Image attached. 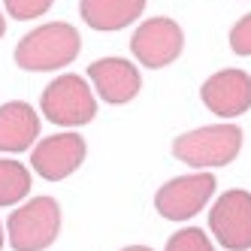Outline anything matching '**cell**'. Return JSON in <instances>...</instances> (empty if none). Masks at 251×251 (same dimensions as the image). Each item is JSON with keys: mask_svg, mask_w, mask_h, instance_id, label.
Returning a JSON list of instances; mask_svg holds the SVG:
<instances>
[{"mask_svg": "<svg viewBox=\"0 0 251 251\" xmlns=\"http://www.w3.org/2000/svg\"><path fill=\"white\" fill-rule=\"evenodd\" d=\"M79 49H82V37L73 25L49 22L19 40L15 64L27 73H49V70H61L70 61H76Z\"/></svg>", "mask_w": 251, "mask_h": 251, "instance_id": "1", "label": "cell"}, {"mask_svg": "<svg viewBox=\"0 0 251 251\" xmlns=\"http://www.w3.org/2000/svg\"><path fill=\"white\" fill-rule=\"evenodd\" d=\"M239 149H242V130L236 124H209V127L176 136L173 142V154L182 164L200 167V170L233 164Z\"/></svg>", "mask_w": 251, "mask_h": 251, "instance_id": "2", "label": "cell"}, {"mask_svg": "<svg viewBox=\"0 0 251 251\" xmlns=\"http://www.w3.org/2000/svg\"><path fill=\"white\" fill-rule=\"evenodd\" d=\"M61 233V206L55 197H33L19 206L6 221L12 251H43Z\"/></svg>", "mask_w": 251, "mask_h": 251, "instance_id": "3", "label": "cell"}, {"mask_svg": "<svg viewBox=\"0 0 251 251\" xmlns=\"http://www.w3.org/2000/svg\"><path fill=\"white\" fill-rule=\"evenodd\" d=\"M40 109L58 127H82L97 115V100L91 85L82 76L64 73L55 82H49V88L40 97Z\"/></svg>", "mask_w": 251, "mask_h": 251, "instance_id": "4", "label": "cell"}, {"mask_svg": "<svg viewBox=\"0 0 251 251\" xmlns=\"http://www.w3.org/2000/svg\"><path fill=\"white\" fill-rule=\"evenodd\" d=\"M209 230L227 251L251 248V194L242 188L224 191L209 209Z\"/></svg>", "mask_w": 251, "mask_h": 251, "instance_id": "5", "label": "cell"}, {"mask_svg": "<svg viewBox=\"0 0 251 251\" xmlns=\"http://www.w3.org/2000/svg\"><path fill=\"white\" fill-rule=\"evenodd\" d=\"M182 49H185V33H182V27H178L173 19H164V15L142 22L133 30V37H130L133 58L142 67H149V70L170 67L178 55H182Z\"/></svg>", "mask_w": 251, "mask_h": 251, "instance_id": "6", "label": "cell"}, {"mask_svg": "<svg viewBox=\"0 0 251 251\" xmlns=\"http://www.w3.org/2000/svg\"><path fill=\"white\" fill-rule=\"evenodd\" d=\"M215 194V176L212 173H194V176H178L154 194V209L167 221H188Z\"/></svg>", "mask_w": 251, "mask_h": 251, "instance_id": "7", "label": "cell"}, {"mask_svg": "<svg viewBox=\"0 0 251 251\" xmlns=\"http://www.w3.org/2000/svg\"><path fill=\"white\" fill-rule=\"evenodd\" d=\"M85 139L73 130L67 133H55L46 136L43 142H37V149L30 154V167L37 176H43L46 182H61L70 173H76L85 160Z\"/></svg>", "mask_w": 251, "mask_h": 251, "instance_id": "8", "label": "cell"}, {"mask_svg": "<svg viewBox=\"0 0 251 251\" xmlns=\"http://www.w3.org/2000/svg\"><path fill=\"white\" fill-rule=\"evenodd\" d=\"M200 97L209 112L221 115V118H236L251 109V76L236 67L218 70V73H212L203 82Z\"/></svg>", "mask_w": 251, "mask_h": 251, "instance_id": "9", "label": "cell"}, {"mask_svg": "<svg viewBox=\"0 0 251 251\" xmlns=\"http://www.w3.org/2000/svg\"><path fill=\"white\" fill-rule=\"evenodd\" d=\"M88 79L97 88V94L103 103H112V106H121V103H130L139 88H142V76L136 64L124 61V58H100L88 67Z\"/></svg>", "mask_w": 251, "mask_h": 251, "instance_id": "10", "label": "cell"}, {"mask_svg": "<svg viewBox=\"0 0 251 251\" xmlns=\"http://www.w3.org/2000/svg\"><path fill=\"white\" fill-rule=\"evenodd\" d=\"M40 136V115L25 100H9L0 106V154H19L30 149Z\"/></svg>", "mask_w": 251, "mask_h": 251, "instance_id": "11", "label": "cell"}, {"mask_svg": "<svg viewBox=\"0 0 251 251\" xmlns=\"http://www.w3.org/2000/svg\"><path fill=\"white\" fill-rule=\"evenodd\" d=\"M82 22L94 30H121L146 12V0H82Z\"/></svg>", "mask_w": 251, "mask_h": 251, "instance_id": "12", "label": "cell"}, {"mask_svg": "<svg viewBox=\"0 0 251 251\" xmlns=\"http://www.w3.org/2000/svg\"><path fill=\"white\" fill-rule=\"evenodd\" d=\"M30 194V170L22 160L0 157V206H15Z\"/></svg>", "mask_w": 251, "mask_h": 251, "instance_id": "13", "label": "cell"}, {"mask_svg": "<svg viewBox=\"0 0 251 251\" xmlns=\"http://www.w3.org/2000/svg\"><path fill=\"white\" fill-rule=\"evenodd\" d=\"M164 251H215V248L200 227H182L167 239Z\"/></svg>", "mask_w": 251, "mask_h": 251, "instance_id": "14", "label": "cell"}, {"mask_svg": "<svg viewBox=\"0 0 251 251\" xmlns=\"http://www.w3.org/2000/svg\"><path fill=\"white\" fill-rule=\"evenodd\" d=\"M55 0H3L6 12L19 22H30V19H40L46 9H51Z\"/></svg>", "mask_w": 251, "mask_h": 251, "instance_id": "15", "label": "cell"}, {"mask_svg": "<svg viewBox=\"0 0 251 251\" xmlns=\"http://www.w3.org/2000/svg\"><path fill=\"white\" fill-rule=\"evenodd\" d=\"M230 49L242 58H251V12L242 15V19L233 25L230 30Z\"/></svg>", "mask_w": 251, "mask_h": 251, "instance_id": "16", "label": "cell"}, {"mask_svg": "<svg viewBox=\"0 0 251 251\" xmlns=\"http://www.w3.org/2000/svg\"><path fill=\"white\" fill-rule=\"evenodd\" d=\"M121 251H151L149 245H127V248H121Z\"/></svg>", "mask_w": 251, "mask_h": 251, "instance_id": "17", "label": "cell"}, {"mask_svg": "<svg viewBox=\"0 0 251 251\" xmlns=\"http://www.w3.org/2000/svg\"><path fill=\"white\" fill-rule=\"evenodd\" d=\"M6 33V22H3V12H0V37Z\"/></svg>", "mask_w": 251, "mask_h": 251, "instance_id": "18", "label": "cell"}, {"mask_svg": "<svg viewBox=\"0 0 251 251\" xmlns=\"http://www.w3.org/2000/svg\"><path fill=\"white\" fill-rule=\"evenodd\" d=\"M3 227H6V224H0V248H3V239H6V236H3Z\"/></svg>", "mask_w": 251, "mask_h": 251, "instance_id": "19", "label": "cell"}]
</instances>
